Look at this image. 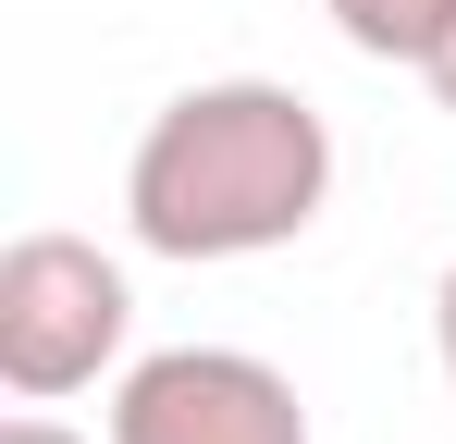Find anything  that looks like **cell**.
I'll use <instances>...</instances> for the list:
<instances>
[{
    "mask_svg": "<svg viewBox=\"0 0 456 444\" xmlns=\"http://www.w3.org/2000/svg\"><path fill=\"white\" fill-rule=\"evenodd\" d=\"M333 198V124L272 74L185 86L124 160V222L149 259H259L297 247Z\"/></svg>",
    "mask_w": 456,
    "mask_h": 444,
    "instance_id": "1",
    "label": "cell"
},
{
    "mask_svg": "<svg viewBox=\"0 0 456 444\" xmlns=\"http://www.w3.org/2000/svg\"><path fill=\"white\" fill-rule=\"evenodd\" d=\"M124 333H136V296L86 234H12L0 247V382L25 407L86 395L124 358Z\"/></svg>",
    "mask_w": 456,
    "mask_h": 444,
    "instance_id": "2",
    "label": "cell"
},
{
    "mask_svg": "<svg viewBox=\"0 0 456 444\" xmlns=\"http://www.w3.org/2000/svg\"><path fill=\"white\" fill-rule=\"evenodd\" d=\"M111 444H308V407L247 346H160V358L124 370Z\"/></svg>",
    "mask_w": 456,
    "mask_h": 444,
    "instance_id": "3",
    "label": "cell"
},
{
    "mask_svg": "<svg viewBox=\"0 0 456 444\" xmlns=\"http://www.w3.org/2000/svg\"><path fill=\"white\" fill-rule=\"evenodd\" d=\"M333 25H346V50H370V62H419L432 37H444L456 0H321Z\"/></svg>",
    "mask_w": 456,
    "mask_h": 444,
    "instance_id": "4",
    "label": "cell"
},
{
    "mask_svg": "<svg viewBox=\"0 0 456 444\" xmlns=\"http://www.w3.org/2000/svg\"><path fill=\"white\" fill-rule=\"evenodd\" d=\"M419 86H432V99H444V111H456V12H444V37L419 50Z\"/></svg>",
    "mask_w": 456,
    "mask_h": 444,
    "instance_id": "5",
    "label": "cell"
},
{
    "mask_svg": "<svg viewBox=\"0 0 456 444\" xmlns=\"http://www.w3.org/2000/svg\"><path fill=\"white\" fill-rule=\"evenodd\" d=\"M432 346H444V370H456V272H444V296H432Z\"/></svg>",
    "mask_w": 456,
    "mask_h": 444,
    "instance_id": "6",
    "label": "cell"
},
{
    "mask_svg": "<svg viewBox=\"0 0 456 444\" xmlns=\"http://www.w3.org/2000/svg\"><path fill=\"white\" fill-rule=\"evenodd\" d=\"M0 444H75V432H62V420H12Z\"/></svg>",
    "mask_w": 456,
    "mask_h": 444,
    "instance_id": "7",
    "label": "cell"
}]
</instances>
